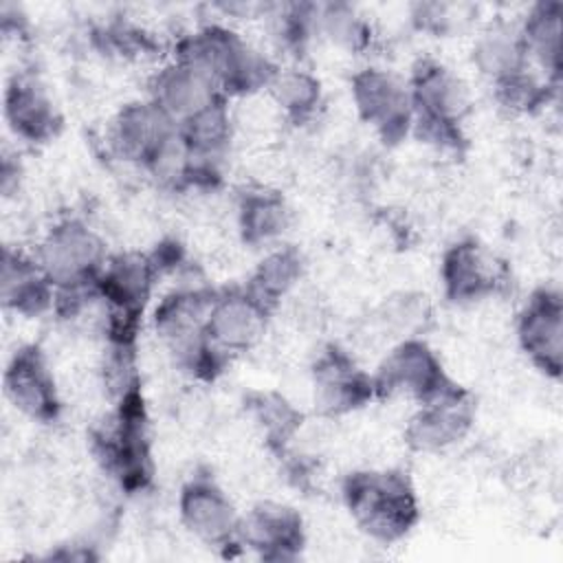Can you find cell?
<instances>
[{
	"label": "cell",
	"mask_w": 563,
	"mask_h": 563,
	"mask_svg": "<svg viewBox=\"0 0 563 563\" xmlns=\"http://www.w3.org/2000/svg\"><path fill=\"white\" fill-rule=\"evenodd\" d=\"M180 515L187 528L205 541H227L238 530L229 499L209 479H194L180 497Z\"/></svg>",
	"instance_id": "obj_12"
},
{
	"label": "cell",
	"mask_w": 563,
	"mask_h": 563,
	"mask_svg": "<svg viewBox=\"0 0 563 563\" xmlns=\"http://www.w3.org/2000/svg\"><path fill=\"white\" fill-rule=\"evenodd\" d=\"M238 532L253 548H292L301 541L295 512L275 504L253 508L249 517L238 523Z\"/></svg>",
	"instance_id": "obj_17"
},
{
	"label": "cell",
	"mask_w": 563,
	"mask_h": 563,
	"mask_svg": "<svg viewBox=\"0 0 563 563\" xmlns=\"http://www.w3.org/2000/svg\"><path fill=\"white\" fill-rule=\"evenodd\" d=\"M268 308L249 290L216 295L205 336L220 352H240L253 347L266 330Z\"/></svg>",
	"instance_id": "obj_4"
},
{
	"label": "cell",
	"mask_w": 563,
	"mask_h": 563,
	"mask_svg": "<svg viewBox=\"0 0 563 563\" xmlns=\"http://www.w3.org/2000/svg\"><path fill=\"white\" fill-rule=\"evenodd\" d=\"M7 117L13 130L29 139H46L55 128V112L44 88L33 77H15L7 90Z\"/></svg>",
	"instance_id": "obj_15"
},
{
	"label": "cell",
	"mask_w": 563,
	"mask_h": 563,
	"mask_svg": "<svg viewBox=\"0 0 563 563\" xmlns=\"http://www.w3.org/2000/svg\"><path fill=\"white\" fill-rule=\"evenodd\" d=\"M345 499L358 523L378 539L400 537L416 519V499L398 473H354Z\"/></svg>",
	"instance_id": "obj_1"
},
{
	"label": "cell",
	"mask_w": 563,
	"mask_h": 563,
	"mask_svg": "<svg viewBox=\"0 0 563 563\" xmlns=\"http://www.w3.org/2000/svg\"><path fill=\"white\" fill-rule=\"evenodd\" d=\"M528 59H537L543 70L556 75L559 48H561V4L539 2L519 24Z\"/></svg>",
	"instance_id": "obj_16"
},
{
	"label": "cell",
	"mask_w": 563,
	"mask_h": 563,
	"mask_svg": "<svg viewBox=\"0 0 563 563\" xmlns=\"http://www.w3.org/2000/svg\"><path fill=\"white\" fill-rule=\"evenodd\" d=\"M288 224L284 200L268 191L244 194L240 202V229L246 242L260 244L277 238Z\"/></svg>",
	"instance_id": "obj_18"
},
{
	"label": "cell",
	"mask_w": 563,
	"mask_h": 563,
	"mask_svg": "<svg viewBox=\"0 0 563 563\" xmlns=\"http://www.w3.org/2000/svg\"><path fill=\"white\" fill-rule=\"evenodd\" d=\"M442 279L449 297L466 301L493 292L499 271L495 260L475 242H460L444 255Z\"/></svg>",
	"instance_id": "obj_13"
},
{
	"label": "cell",
	"mask_w": 563,
	"mask_h": 563,
	"mask_svg": "<svg viewBox=\"0 0 563 563\" xmlns=\"http://www.w3.org/2000/svg\"><path fill=\"white\" fill-rule=\"evenodd\" d=\"M176 130L178 123L150 99L143 103H130L117 114L110 141L121 156L145 165Z\"/></svg>",
	"instance_id": "obj_8"
},
{
	"label": "cell",
	"mask_w": 563,
	"mask_h": 563,
	"mask_svg": "<svg viewBox=\"0 0 563 563\" xmlns=\"http://www.w3.org/2000/svg\"><path fill=\"white\" fill-rule=\"evenodd\" d=\"M268 90L275 106L292 119L310 117L319 106V81L297 68L275 70Z\"/></svg>",
	"instance_id": "obj_20"
},
{
	"label": "cell",
	"mask_w": 563,
	"mask_h": 563,
	"mask_svg": "<svg viewBox=\"0 0 563 563\" xmlns=\"http://www.w3.org/2000/svg\"><path fill=\"white\" fill-rule=\"evenodd\" d=\"M299 273H301L299 253L292 249H279L260 262L251 279V286L246 290L271 310L292 288Z\"/></svg>",
	"instance_id": "obj_19"
},
{
	"label": "cell",
	"mask_w": 563,
	"mask_h": 563,
	"mask_svg": "<svg viewBox=\"0 0 563 563\" xmlns=\"http://www.w3.org/2000/svg\"><path fill=\"white\" fill-rule=\"evenodd\" d=\"M475 62L479 70L495 81L526 70L528 53L519 24L506 20L488 24L475 42Z\"/></svg>",
	"instance_id": "obj_14"
},
{
	"label": "cell",
	"mask_w": 563,
	"mask_h": 563,
	"mask_svg": "<svg viewBox=\"0 0 563 563\" xmlns=\"http://www.w3.org/2000/svg\"><path fill=\"white\" fill-rule=\"evenodd\" d=\"M317 29H321L332 42L361 48L367 42V24L347 4H328L317 9Z\"/></svg>",
	"instance_id": "obj_21"
},
{
	"label": "cell",
	"mask_w": 563,
	"mask_h": 563,
	"mask_svg": "<svg viewBox=\"0 0 563 563\" xmlns=\"http://www.w3.org/2000/svg\"><path fill=\"white\" fill-rule=\"evenodd\" d=\"M451 387L453 383L444 376L438 358L420 341H405L394 347L374 378V389L378 394H411L420 402H427Z\"/></svg>",
	"instance_id": "obj_3"
},
{
	"label": "cell",
	"mask_w": 563,
	"mask_h": 563,
	"mask_svg": "<svg viewBox=\"0 0 563 563\" xmlns=\"http://www.w3.org/2000/svg\"><path fill=\"white\" fill-rule=\"evenodd\" d=\"M561 299L556 292L539 290L530 297L519 319V341L528 356L548 374L559 376L563 321Z\"/></svg>",
	"instance_id": "obj_9"
},
{
	"label": "cell",
	"mask_w": 563,
	"mask_h": 563,
	"mask_svg": "<svg viewBox=\"0 0 563 563\" xmlns=\"http://www.w3.org/2000/svg\"><path fill=\"white\" fill-rule=\"evenodd\" d=\"M37 264L55 288L97 284L106 251L95 231L77 220H66L51 229L40 244Z\"/></svg>",
	"instance_id": "obj_2"
},
{
	"label": "cell",
	"mask_w": 563,
	"mask_h": 563,
	"mask_svg": "<svg viewBox=\"0 0 563 563\" xmlns=\"http://www.w3.org/2000/svg\"><path fill=\"white\" fill-rule=\"evenodd\" d=\"M152 101L180 125L200 110L222 101V90L205 70L176 59L154 75Z\"/></svg>",
	"instance_id": "obj_6"
},
{
	"label": "cell",
	"mask_w": 563,
	"mask_h": 563,
	"mask_svg": "<svg viewBox=\"0 0 563 563\" xmlns=\"http://www.w3.org/2000/svg\"><path fill=\"white\" fill-rule=\"evenodd\" d=\"M317 402L325 413L350 411L372 398L374 378L365 376L343 352L330 350L314 365Z\"/></svg>",
	"instance_id": "obj_11"
},
{
	"label": "cell",
	"mask_w": 563,
	"mask_h": 563,
	"mask_svg": "<svg viewBox=\"0 0 563 563\" xmlns=\"http://www.w3.org/2000/svg\"><path fill=\"white\" fill-rule=\"evenodd\" d=\"M4 389L11 402L31 418L51 420L59 409L53 374L35 347H22L13 356L4 374Z\"/></svg>",
	"instance_id": "obj_10"
},
{
	"label": "cell",
	"mask_w": 563,
	"mask_h": 563,
	"mask_svg": "<svg viewBox=\"0 0 563 563\" xmlns=\"http://www.w3.org/2000/svg\"><path fill=\"white\" fill-rule=\"evenodd\" d=\"M354 101L361 117L385 139H398L407 132L413 110L409 90L385 70L367 68L354 77Z\"/></svg>",
	"instance_id": "obj_5"
},
{
	"label": "cell",
	"mask_w": 563,
	"mask_h": 563,
	"mask_svg": "<svg viewBox=\"0 0 563 563\" xmlns=\"http://www.w3.org/2000/svg\"><path fill=\"white\" fill-rule=\"evenodd\" d=\"M471 424V405L455 385L444 394L422 402L420 411L409 420V444L420 451H438L457 442Z\"/></svg>",
	"instance_id": "obj_7"
}]
</instances>
